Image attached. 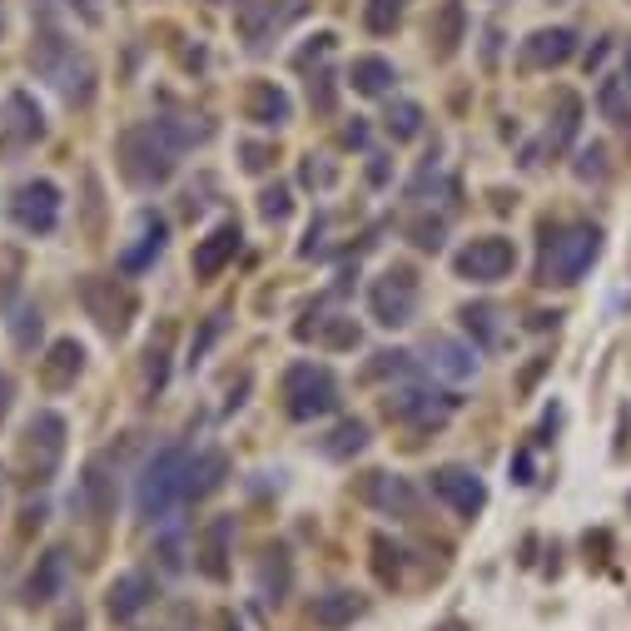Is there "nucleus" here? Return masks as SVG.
<instances>
[{
    "instance_id": "obj_1",
    "label": "nucleus",
    "mask_w": 631,
    "mask_h": 631,
    "mask_svg": "<svg viewBox=\"0 0 631 631\" xmlns=\"http://www.w3.org/2000/svg\"><path fill=\"white\" fill-rule=\"evenodd\" d=\"M204 125H174V119H145V125H129L119 135V174L139 190H154L180 170V154L190 150L194 139H204Z\"/></svg>"
},
{
    "instance_id": "obj_2",
    "label": "nucleus",
    "mask_w": 631,
    "mask_h": 631,
    "mask_svg": "<svg viewBox=\"0 0 631 631\" xmlns=\"http://www.w3.org/2000/svg\"><path fill=\"white\" fill-rule=\"evenodd\" d=\"M601 259V229L597 225H567L552 229L547 225L542 239V264H537V284L547 289H572L577 278H587V268Z\"/></svg>"
},
{
    "instance_id": "obj_3",
    "label": "nucleus",
    "mask_w": 631,
    "mask_h": 631,
    "mask_svg": "<svg viewBox=\"0 0 631 631\" xmlns=\"http://www.w3.org/2000/svg\"><path fill=\"white\" fill-rule=\"evenodd\" d=\"M190 452L184 448H160L150 462H145V472H139V517L145 523H170L174 513H180V503L190 497Z\"/></svg>"
},
{
    "instance_id": "obj_4",
    "label": "nucleus",
    "mask_w": 631,
    "mask_h": 631,
    "mask_svg": "<svg viewBox=\"0 0 631 631\" xmlns=\"http://www.w3.org/2000/svg\"><path fill=\"white\" fill-rule=\"evenodd\" d=\"M284 408H289L294 423H309L339 408V378L323 364H294L284 374Z\"/></svg>"
},
{
    "instance_id": "obj_5",
    "label": "nucleus",
    "mask_w": 631,
    "mask_h": 631,
    "mask_svg": "<svg viewBox=\"0 0 631 631\" xmlns=\"http://www.w3.org/2000/svg\"><path fill=\"white\" fill-rule=\"evenodd\" d=\"M65 417L50 413V408H41V413L25 423V438H21V462H25V478L31 482H50L55 468H60L65 458Z\"/></svg>"
},
{
    "instance_id": "obj_6",
    "label": "nucleus",
    "mask_w": 631,
    "mask_h": 631,
    "mask_svg": "<svg viewBox=\"0 0 631 631\" xmlns=\"http://www.w3.org/2000/svg\"><path fill=\"white\" fill-rule=\"evenodd\" d=\"M368 313H374V323H383V329H403V323H413L417 313V274L403 264L383 268V274L374 278V289H368Z\"/></svg>"
},
{
    "instance_id": "obj_7",
    "label": "nucleus",
    "mask_w": 631,
    "mask_h": 631,
    "mask_svg": "<svg viewBox=\"0 0 631 631\" xmlns=\"http://www.w3.org/2000/svg\"><path fill=\"white\" fill-rule=\"evenodd\" d=\"M452 268H458V278H468V284H497V278H507L517 268V249H513V239H503V234H482L458 249Z\"/></svg>"
},
{
    "instance_id": "obj_8",
    "label": "nucleus",
    "mask_w": 631,
    "mask_h": 631,
    "mask_svg": "<svg viewBox=\"0 0 631 631\" xmlns=\"http://www.w3.org/2000/svg\"><path fill=\"white\" fill-rule=\"evenodd\" d=\"M80 299H85L90 319L105 333H125L129 319H135V294H129L119 278H100V274L80 278Z\"/></svg>"
},
{
    "instance_id": "obj_9",
    "label": "nucleus",
    "mask_w": 631,
    "mask_h": 631,
    "mask_svg": "<svg viewBox=\"0 0 631 631\" xmlns=\"http://www.w3.org/2000/svg\"><path fill=\"white\" fill-rule=\"evenodd\" d=\"M11 215L25 234H50L60 225V190L50 180H25L11 199Z\"/></svg>"
},
{
    "instance_id": "obj_10",
    "label": "nucleus",
    "mask_w": 631,
    "mask_h": 631,
    "mask_svg": "<svg viewBox=\"0 0 631 631\" xmlns=\"http://www.w3.org/2000/svg\"><path fill=\"white\" fill-rule=\"evenodd\" d=\"M433 497L443 507H452L458 517H478L487 507V487L472 468H438L433 472Z\"/></svg>"
},
{
    "instance_id": "obj_11",
    "label": "nucleus",
    "mask_w": 631,
    "mask_h": 631,
    "mask_svg": "<svg viewBox=\"0 0 631 631\" xmlns=\"http://www.w3.org/2000/svg\"><path fill=\"white\" fill-rule=\"evenodd\" d=\"M358 497H364L368 507H378V513H393V517H408L417 507L413 482L398 478V472H364V482H358Z\"/></svg>"
},
{
    "instance_id": "obj_12",
    "label": "nucleus",
    "mask_w": 631,
    "mask_h": 631,
    "mask_svg": "<svg viewBox=\"0 0 631 631\" xmlns=\"http://www.w3.org/2000/svg\"><path fill=\"white\" fill-rule=\"evenodd\" d=\"M239 225L234 219H225V225H215L209 234L194 244V278H219L229 264H234V254H239Z\"/></svg>"
},
{
    "instance_id": "obj_13",
    "label": "nucleus",
    "mask_w": 631,
    "mask_h": 631,
    "mask_svg": "<svg viewBox=\"0 0 631 631\" xmlns=\"http://www.w3.org/2000/svg\"><path fill=\"white\" fill-rule=\"evenodd\" d=\"M577 55V35L567 25H552V31H532L523 41V70H557Z\"/></svg>"
},
{
    "instance_id": "obj_14",
    "label": "nucleus",
    "mask_w": 631,
    "mask_h": 631,
    "mask_svg": "<svg viewBox=\"0 0 631 631\" xmlns=\"http://www.w3.org/2000/svg\"><path fill=\"white\" fill-rule=\"evenodd\" d=\"M65 577H70V557H65V547L41 552L35 557V567H31V577H25V601H31V607L55 601L65 592Z\"/></svg>"
},
{
    "instance_id": "obj_15",
    "label": "nucleus",
    "mask_w": 631,
    "mask_h": 631,
    "mask_svg": "<svg viewBox=\"0 0 631 631\" xmlns=\"http://www.w3.org/2000/svg\"><path fill=\"white\" fill-rule=\"evenodd\" d=\"M80 374H85V343L80 339H55L50 354L41 358V383L50 388V393H65Z\"/></svg>"
},
{
    "instance_id": "obj_16",
    "label": "nucleus",
    "mask_w": 631,
    "mask_h": 631,
    "mask_svg": "<svg viewBox=\"0 0 631 631\" xmlns=\"http://www.w3.org/2000/svg\"><path fill=\"white\" fill-rule=\"evenodd\" d=\"M428 368L443 374L448 383H468V378H478V348L448 339V333H433L428 339Z\"/></svg>"
},
{
    "instance_id": "obj_17",
    "label": "nucleus",
    "mask_w": 631,
    "mask_h": 631,
    "mask_svg": "<svg viewBox=\"0 0 631 631\" xmlns=\"http://www.w3.org/2000/svg\"><path fill=\"white\" fill-rule=\"evenodd\" d=\"M462 41H468V11H462V0H443L438 11H433V21H428L433 55H438V60H452Z\"/></svg>"
},
{
    "instance_id": "obj_18",
    "label": "nucleus",
    "mask_w": 631,
    "mask_h": 631,
    "mask_svg": "<svg viewBox=\"0 0 631 631\" xmlns=\"http://www.w3.org/2000/svg\"><path fill=\"white\" fill-rule=\"evenodd\" d=\"M150 601H154V577H145V572H125V577H115L110 592H105V607H110L115 621L139 617Z\"/></svg>"
},
{
    "instance_id": "obj_19",
    "label": "nucleus",
    "mask_w": 631,
    "mask_h": 631,
    "mask_svg": "<svg viewBox=\"0 0 631 631\" xmlns=\"http://www.w3.org/2000/svg\"><path fill=\"white\" fill-rule=\"evenodd\" d=\"M70 507H80V513H90L95 523H105L110 513H115V482H110L105 462H85V478H80L76 497H70Z\"/></svg>"
},
{
    "instance_id": "obj_20",
    "label": "nucleus",
    "mask_w": 631,
    "mask_h": 631,
    "mask_svg": "<svg viewBox=\"0 0 631 631\" xmlns=\"http://www.w3.org/2000/svg\"><path fill=\"white\" fill-rule=\"evenodd\" d=\"M164 239H170V229H164L160 215H139V244L119 254V268H125V274H145V268L164 254Z\"/></svg>"
},
{
    "instance_id": "obj_21",
    "label": "nucleus",
    "mask_w": 631,
    "mask_h": 631,
    "mask_svg": "<svg viewBox=\"0 0 631 631\" xmlns=\"http://www.w3.org/2000/svg\"><path fill=\"white\" fill-rule=\"evenodd\" d=\"M284 15H294V0H244L239 5V35L249 45H264V35L274 31Z\"/></svg>"
},
{
    "instance_id": "obj_22",
    "label": "nucleus",
    "mask_w": 631,
    "mask_h": 631,
    "mask_svg": "<svg viewBox=\"0 0 631 631\" xmlns=\"http://www.w3.org/2000/svg\"><path fill=\"white\" fill-rule=\"evenodd\" d=\"M354 617H364V597H358V592H329V597L313 601V621H319L323 631L354 627Z\"/></svg>"
},
{
    "instance_id": "obj_23",
    "label": "nucleus",
    "mask_w": 631,
    "mask_h": 631,
    "mask_svg": "<svg viewBox=\"0 0 631 631\" xmlns=\"http://www.w3.org/2000/svg\"><path fill=\"white\" fill-rule=\"evenodd\" d=\"M393 80H398V70L383 60V55H358V60L348 65V85H354L358 95H388Z\"/></svg>"
},
{
    "instance_id": "obj_24",
    "label": "nucleus",
    "mask_w": 631,
    "mask_h": 631,
    "mask_svg": "<svg viewBox=\"0 0 631 631\" xmlns=\"http://www.w3.org/2000/svg\"><path fill=\"white\" fill-rule=\"evenodd\" d=\"M249 119H254V125H264V129H274V125H284V119H289V95H284V90L278 85H268V80H259L254 90H249Z\"/></svg>"
},
{
    "instance_id": "obj_25",
    "label": "nucleus",
    "mask_w": 631,
    "mask_h": 631,
    "mask_svg": "<svg viewBox=\"0 0 631 631\" xmlns=\"http://www.w3.org/2000/svg\"><path fill=\"white\" fill-rule=\"evenodd\" d=\"M577 129H582V95L562 90V95H557V115H552V125H547V145H552V150H567L572 139H577Z\"/></svg>"
},
{
    "instance_id": "obj_26",
    "label": "nucleus",
    "mask_w": 631,
    "mask_h": 631,
    "mask_svg": "<svg viewBox=\"0 0 631 631\" xmlns=\"http://www.w3.org/2000/svg\"><path fill=\"white\" fill-rule=\"evenodd\" d=\"M383 413L393 417V423H413V417H433L438 403H433V393H423V388H403V393L383 398Z\"/></svg>"
},
{
    "instance_id": "obj_27",
    "label": "nucleus",
    "mask_w": 631,
    "mask_h": 631,
    "mask_svg": "<svg viewBox=\"0 0 631 631\" xmlns=\"http://www.w3.org/2000/svg\"><path fill=\"white\" fill-rule=\"evenodd\" d=\"M11 135L21 139V145H31V139L45 135V115H41V105H35L25 90H15V95H11Z\"/></svg>"
},
{
    "instance_id": "obj_28",
    "label": "nucleus",
    "mask_w": 631,
    "mask_h": 631,
    "mask_svg": "<svg viewBox=\"0 0 631 631\" xmlns=\"http://www.w3.org/2000/svg\"><path fill=\"white\" fill-rule=\"evenodd\" d=\"M368 448V423H358V417H343L339 428L329 433V443H323V452L329 458H354V452Z\"/></svg>"
},
{
    "instance_id": "obj_29",
    "label": "nucleus",
    "mask_w": 631,
    "mask_h": 631,
    "mask_svg": "<svg viewBox=\"0 0 631 631\" xmlns=\"http://www.w3.org/2000/svg\"><path fill=\"white\" fill-rule=\"evenodd\" d=\"M225 452H204V458L190 462V497H209L225 482Z\"/></svg>"
},
{
    "instance_id": "obj_30",
    "label": "nucleus",
    "mask_w": 631,
    "mask_h": 631,
    "mask_svg": "<svg viewBox=\"0 0 631 631\" xmlns=\"http://www.w3.org/2000/svg\"><path fill=\"white\" fill-rule=\"evenodd\" d=\"M597 110L611 119V125H631V90H627V80H601V90H597Z\"/></svg>"
},
{
    "instance_id": "obj_31",
    "label": "nucleus",
    "mask_w": 631,
    "mask_h": 631,
    "mask_svg": "<svg viewBox=\"0 0 631 631\" xmlns=\"http://www.w3.org/2000/svg\"><path fill=\"white\" fill-rule=\"evenodd\" d=\"M403 5H408V0H368L364 25H368L374 35H393L398 21H403Z\"/></svg>"
},
{
    "instance_id": "obj_32",
    "label": "nucleus",
    "mask_w": 631,
    "mask_h": 631,
    "mask_svg": "<svg viewBox=\"0 0 631 631\" xmlns=\"http://www.w3.org/2000/svg\"><path fill=\"white\" fill-rule=\"evenodd\" d=\"M462 323H468V333H478L482 343H497V339H503L493 303H468V309H462Z\"/></svg>"
},
{
    "instance_id": "obj_33",
    "label": "nucleus",
    "mask_w": 631,
    "mask_h": 631,
    "mask_svg": "<svg viewBox=\"0 0 631 631\" xmlns=\"http://www.w3.org/2000/svg\"><path fill=\"white\" fill-rule=\"evenodd\" d=\"M383 125H388V135H393V139H413L417 129H423V110H417L413 100H398V105L388 110Z\"/></svg>"
},
{
    "instance_id": "obj_34",
    "label": "nucleus",
    "mask_w": 631,
    "mask_h": 631,
    "mask_svg": "<svg viewBox=\"0 0 631 631\" xmlns=\"http://www.w3.org/2000/svg\"><path fill=\"white\" fill-rule=\"evenodd\" d=\"M11 333L21 348H35V339H41V309H31V303H21V309L11 313Z\"/></svg>"
},
{
    "instance_id": "obj_35",
    "label": "nucleus",
    "mask_w": 631,
    "mask_h": 631,
    "mask_svg": "<svg viewBox=\"0 0 631 631\" xmlns=\"http://www.w3.org/2000/svg\"><path fill=\"white\" fill-rule=\"evenodd\" d=\"M289 190H284V184H274V190H264L259 194V215L268 219V225H284V219H289Z\"/></svg>"
},
{
    "instance_id": "obj_36",
    "label": "nucleus",
    "mask_w": 631,
    "mask_h": 631,
    "mask_svg": "<svg viewBox=\"0 0 631 631\" xmlns=\"http://www.w3.org/2000/svg\"><path fill=\"white\" fill-rule=\"evenodd\" d=\"M225 537H229V523L209 527V547H204V572L209 577H225Z\"/></svg>"
},
{
    "instance_id": "obj_37",
    "label": "nucleus",
    "mask_w": 631,
    "mask_h": 631,
    "mask_svg": "<svg viewBox=\"0 0 631 631\" xmlns=\"http://www.w3.org/2000/svg\"><path fill=\"white\" fill-rule=\"evenodd\" d=\"M374 557H378V577H383V582H398V567H403L398 557H403V552H398L388 537H374Z\"/></svg>"
},
{
    "instance_id": "obj_38",
    "label": "nucleus",
    "mask_w": 631,
    "mask_h": 631,
    "mask_svg": "<svg viewBox=\"0 0 631 631\" xmlns=\"http://www.w3.org/2000/svg\"><path fill=\"white\" fill-rule=\"evenodd\" d=\"M319 339L329 343V348H354V343H358V329H354V319H333L329 329L319 333Z\"/></svg>"
},
{
    "instance_id": "obj_39",
    "label": "nucleus",
    "mask_w": 631,
    "mask_h": 631,
    "mask_svg": "<svg viewBox=\"0 0 631 631\" xmlns=\"http://www.w3.org/2000/svg\"><path fill=\"white\" fill-rule=\"evenodd\" d=\"M577 174H582V180H601V174H607V150H601V145H592V150H582Z\"/></svg>"
},
{
    "instance_id": "obj_40",
    "label": "nucleus",
    "mask_w": 631,
    "mask_h": 631,
    "mask_svg": "<svg viewBox=\"0 0 631 631\" xmlns=\"http://www.w3.org/2000/svg\"><path fill=\"white\" fill-rule=\"evenodd\" d=\"M309 95H313V110L329 115V110H333V76H329V70H319V76L309 80Z\"/></svg>"
},
{
    "instance_id": "obj_41",
    "label": "nucleus",
    "mask_w": 631,
    "mask_h": 631,
    "mask_svg": "<svg viewBox=\"0 0 631 631\" xmlns=\"http://www.w3.org/2000/svg\"><path fill=\"white\" fill-rule=\"evenodd\" d=\"M329 50H333V35H329V31H319V35H313V41H309V45H303V50H299V65L319 60V55H329Z\"/></svg>"
},
{
    "instance_id": "obj_42",
    "label": "nucleus",
    "mask_w": 631,
    "mask_h": 631,
    "mask_svg": "<svg viewBox=\"0 0 631 631\" xmlns=\"http://www.w3.org/2000/svg\"><path fill=\"white\" fill-rule=\"evenodd\" d=\"M268 160H274V150L268 145H244V170H268Z\"/></svg>"
},
{
    "instance_id": "obj_43",
    "label": "nucleus",
    "mask_w": 631,
    "mask_h": 631,
    "mask_svg": "<svg viewBox=\"0 0 631 631\" xmlns=\"http://www.w3.org/2000/svg\"><path fill=\"white\" fill-rule=\"evenodd\" d=\"M413 244L417 249H443V225H417L413 229Z\"/></svg>"
},
{
    "instance_id": "obj_44",
    "label": "nucleus",
    "mask_w": 631,
    "mask_h": 631,
    "mask_svg": "<svg viewBox=\"0 0 631 631\" xmlns=\"http://www.w3.org/2000/svg\"><path fill=\"white\" fill-rule=\"evenodd\" d=\"M65 5H70V11H80V21H85V25H100V5H95V0H65Z\"/></svg>"
},
{
    "instance_id": "obj_45",
    "label": "nucleus",
    "mask_w": 631,
    "mask_h": 631,
    "mask_svg": "<svg viewBox=\"0 0 631 631\" xmlns=\"http://www.w3.org/2000/svg\"><path fill=\"white\" fill-rule=\"evenodd\" d=\"M303 184H333V170H329V164H303Z\"/></svg>"
},
{
    "instance_id": "obj_46",
    "label": "nucleus",
    "mask_w": 631,
    "mask_h": 631,
    "mask_svg": "<svg viewBox=\"0 0 631 631\" xmlns=\"http://www.w3.org/2000/svg\"><path fill=\"white\" fill-rule=\"evenodd\" d=\"M513 472H517V482H532V458H527V452H517V458H513Z\"/></svg>"
},
{
    "instance_id": "obj_47",
    "label": "nucleus",
    "mask_w": 631,
    "mask_h": 631,
    "mask_svg": "<svg viewBox=\"0 0 631 631\" xmlns=\"http://www.w3.org/2000/svg\"><path fill=\"white\" fill-rule=\"evenodd\" d=\"M11 393H15V383L0 374V417H5V408H11Z\"/></svg>"
},
{
    "instance_id": "obj_48",
    "label": "nucleus",
    "mask_w": 631,
    "mask_h": 631,
    "mask_svg": "<svg viewBox=\"0 0 631 631\" xmlns=\"http://www.w3.org/2000/svg\"><path fill=\"white\" fill-rule=\"evenodd\" d=\"M601 60H607V45H592V50H587V70H592V65H601Z\"/></svg>"
},
{
    "instance_id": "obj_49",
    "label": "nucleus",
    "mask_w": 631,
    "mask_h": 631,
    "mask_svg": "<svg viewBox=\"0 0 631 631\" xmlns=\"http://www.w3.org/2000/svg\"><path fill=\"white\" fill-rule=\"evenodd\" d=\"M60 631H80V611H76V617H65V621H60Z\"/></svg>"
},
{
    "instance_id": "obj_50",
    "label": "nucleus",
    "mask_w": 631,
    "mask_h": 631,
    "mask_svg": "<svg viewBox=\"0 0 631 631\" xmlns=\"http://www.w3.org/2000/svg\"><path fill=\"white\" fill-rule=\"evenodd\" d=\"M621 80H627V90H631V45H627V70H621Z\"/></svg>"
},
{
    "instance_id": "obj_51",
    "label": "nucleus",
    "mask_w": 631,
    "mask_h": 631,
    "mask_svg": "<svg viewBox=\"0 0 631 631\" xmlns=\"http://www.w3.org/2000/svg\"><path fill=\"white\" fill-rule=\"evenodd\" d=\"M0 487H5V478H0Z\"/></svg>"
}]
</instances>
